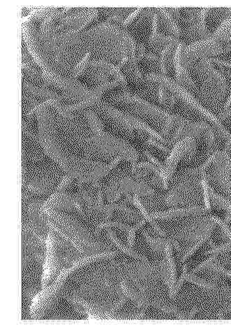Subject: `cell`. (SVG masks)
I'll list each match as a JSON object with an SVG mask.
<instances>
[{
  "label": "cell",
  "mask_w": 231,
  "mask_h": 333,
  "mask_svg": "<svg viewBox=\"0 0 231 333\" xmlns=\"http://www.w3.org/2000/svg\"><path fill=\"white\" fill-rule=\"evenodd\" d=\"M186 45V44L184 42L179 41L176 48H175L174 61H173L174 81L193 95L194 90L196 89L195 84L182 64V51Z\"/></svg>",
  "instance_id": "obj_5"
},
{
  "label": "cell",
  "mask_w": 231,
  "mask_h": 333,
  "mask_svg": "<svg viewBox=\"0 0 231 333\" xmlns=\"http://www.w3.org/2000/svg\"><path fill=\"white\" fill-rule=\"evenodd\" d=\"M164 252L166 255L167 260H168L169 272H170V280H169V295L171 298H174L173 293H174L175 284V265L174 259L173 258L172 245L171 242L165 240L164 242Z\"/></svg>",
  "instance_id": "obj_8"
},
{
  "label": "cell",
  "mask_w": 231,
  "mask_h": 333,
  "mask_svg": "<svg viewBox=\"0 0 231 333\" xmlns=\"http://www.w3.org/2000/svg\"><path fill=\"white\" fill-rule=\"evenodd\" d=\"M36 117H37V123H38L39 122L44 123L43 109H42V110L38 111V112L36 113ZM46 149H47V151L48 150H49V151H50V150L48 149L47 146H46ZM50 153H51V151H50ZM52 157H53V155H52ZM52 161H53V159H52ZM59 167H60V168L63 169L64 172L68 173V174H70V173L72 172V170H71V169L69 168V167L67 166L66 164L64 165L62 167H60V166Z\"/></svg>",
  "instance_id": "obj_14"
},
{
  "label": "cell",
  "mask_w": 231,
  "mask_h": 333,
  "mask_svg": "<svg viewBox=\"0 0 231 333\" xmlns=\"http://www.w3.org/2000/svg\"><path fill=\"white\" fill-rule=\"evenodd\" d=\"M125 301H126V296H125V297H122V299L119 300L118 303L115 305V307H113L111 311H109V314H108V319H114L113 318V315H114L115 311H116L117 309H119V307L125 303Z\"/></svg>",
  "instance_id": "obj_16"
},
{
  "label": "cell",
  "mask_w": 231,
  "mask_h": 333,
  "mask_svg": "<svg viewBox=\"0 0 231 333\" xmlns=\"http://www.w3.org/2000/svg\"><path fill=\"white\" fill-rule=\"evenodd\" d=\"M215 259V255H213V257L209 258L208 260H207V261L203 262V263H201V265H199L197 267H196V269H194L193 272H192L196 273V272H198V271L201 270V269H203V267L207 266V265H208L209 263H211V262L213 261Z\"/></svg>",
  "instance_id": "obj_17"
},
{
  "label": "cell",
  "mask_w": 231,
  "mask_h": 333,
  "mask_svg": "<svg viewBox=\"0 0 231 333\" xmlns=\"http://www.w3.org/2000/svg\"><path fill=\"white\" fill-rule=\"evenodd\" d=\"M105 101L147 123L164 139L169 149L179 141L181 128L186 119L167 112L131 90L114 92L107 96Z\"/></svg>",
  "instance_id": "obj_2"
},
{
  "label": "cell",
  "mask_w": 231,
  "mask_h": 333,
  "mask_svg": "<svg viewBox=\"0 0 231 333\" xmlns=\"http://www.w3.org/2000/svg\"><path fill=\"white\" fill-rule=\"evenodd\" d=\"M107 236L108 238H109V240H111V241L118 248V249H120L123 253H126L127 255L130 256V257L134 258V259L140 260L141 261L148 262V260L146 259V258L142 257V256L139 255V254L136 253V252L133 251V249H131L130 248H127L126 246L123 245V244L119 242L118 239L117 238V237L115 236V232H113V230L110 229V228H108L107 230Z\"/></svg>",
  "instance_id": "obj_9"
},
{
  "label": "cell",
  "mask_w": 231,
  "mask_h": 333,
  "mask_svg": "<svg viewBox=\"0 0 231 333\" xmlns=\"http://www.w3.org/2000/svg\"><path fill=\"white\" fill-rule=\"evenodd\" d=\"M227 18H231V8H209L206 22L211 35Z\"/></svg>",
  "instance_id": "obj_7"
},
{
  "label": "cell",
  "mask_w": 231,
  "mask_h": 333,
  "mask_svg": "<svg viewBox=\"0 0 231 333\" xmlns=\"http://www.w3.org/2000/svg\"><path fill=\"white\" fill-rule=\"evenodd\" d=\"M117 254V253H116V252H109V253L98 254V255H94L92 256V257L84 258V259L80 260V261L75 262L73 265H75V266L78 268L79 267H81L82 265L88 264V263L95 261V260L115 257Z\"/></svg>",
  "instance_id": "obj_10"
},
{
  "label": "cell",
  "mask_w": 231,
  "mask_h": 333,
  "mask_svg": "<svg viewBox=\"0 0 231 333\" xmlns=\"http://www.w3.org/2000/svg\"><path fill=\"white\" fill-rule=\"evenodd\" d=\"M212 63L218 70L231 71V62L221 57H212Z\"/></svg>",
  "instance_id": "obj_13"
},
{
  "label": "cell",
  "mask_w": 231,
  "mask_h": 333,
  "mask_svg": "<svg viewBox=\"0 0 231 333\" xmlns=\"http://www.w3.org/2000/svg\"><path fill=\"white\" fill-rule=\"evenodd\" d=\"M90 55H91V52H86V54H85L84 55V56L82 57V59L78 62V64H77L76 66L74 67V71H73V76H74V75L76 74V73L78 72L79 69H80L82 66H83L85 63H86L87 62L89 61Z\"/></svg>",
  "instance_id": "obj_15"
},
{
  "label": "cell",
  "mask_w": 231,
  "mask_h": 333,
  "mask_svg": "<svg viewBox=\"0 0 231 333\" xmlns=\"http://www.w3.org/2000/svg\"><path fill=\"white\" fill-rule=\"evenodd\" d=\"M213 234H208V236H205L204 238H201V240H198V241L196 242V243L194 244L191 249H188V251L184 254V256H183L182 260L183 264H184L186 260H187L191 256L193 255V254L195 253V252L197 251V250L199 249L203 244H205L206 242L208 241L209 239H211L212 236H213Z\"/></svg>",
  "instance_id": "obj_11"
},
{
  "label": "cell",
  "mask_w": 231,
  "mask_h": 333,
  "mask_svg": "<svg viewBox=\"0 0 231 333\" xmlns=\"http://www.w3.org/2000/svg\"><path fill=\"white\" fill-rule=\"evenodd\" d=\"M92 107L111 130L117 134V138L119 135V138L130 143V140L137 142L142 146V150L145 149L146 142L150 139H156L166 143L164 139L147 123L113 107L104 100H98Z\"/></svg>",
  "instance_id": "obj_3"
},
{
  "label": "cell",
  "mask_w": 231,
  "mask_h": 333,
  "mask_svg": "<svg viewBox=\"0 0 231 333\" xmlns=\"http://www.w3.org/2000/svg\"><path fill=\"white\" fill-rule=\"evenodd\" d=\"M231 155L224 150H218L204 163L203 169L206 180L214 190L219 195L231 200Z\"/></svg>",
  "instance_id": "obj_4"
},
{
  "label": "cell",
  "mask_w": 231,
  "mask_h": 333,
  "mask_svg": "<svg viewBox=\"0 0 231 333\" xmlns=\"http://www.w3.org/2000/svg\"><path fill=\"white\" fill-rule=\"evenodd\" d=\"M159 17V33L182 41V31L166 8L156 7Z\"/></svg>",
  "instance_id": "obj_6"
},
{
  "label": "cell",
  "mask_w": 231,
  "mask_h": 333,
  "mask_svg": "<svg viewBox=\"0 0 231 333\" xmlns=\"http://www.w3.org/2000/svg\"><path fill=\"white\" fill-rule=\"evenodd\" d=\"M212 268L215 269V270L218 271V272L221 273V274L226 275V276L230 277L231 278V272L230 271L226 270L222 267L216 266V265H211Z\"/></svg>",
  "instance_id": "obj_18"
},
{
  "label": "cell",
  "mask_w": 231,
  "mask_h": 333,
  "mask_svg": "<svg viewBox=\"0 0 231 333\" xmlns=\"http://www.w3.org/2000/svg\"><path fill=\"white\" fill-rule=\"evenodd\" d=\"M143 7H137L136 8V9H135L134 11H132V12H131L130 14L127 15L126 18L124 19L122 25H121V26H119V28L126 29L127 30V27L130 26L131 23H133V21H134L135 19L137 18L140 13H141L142 11H143Z\"/></svg>",
  "instance_id": "obj_12"
},
{
  "label": "cell",
  "mask_w": 231,
  "mask_h": 333,
  "mask_svg": "<svg viewBox=\"0 0 231 333\" xmlns=\"http://www.w3.org/2000/svg\"><path fill=\"white\" fill-rule=\"evenodd\" d=\"M224 46L217 38L186 45L183 49V66L195 84L193 95L198 103L219 118L230 94L226 79L215 68L212 57L224 56Z\"/></svg>",
  "instance_id": "obj_1"
}]
</instances>
